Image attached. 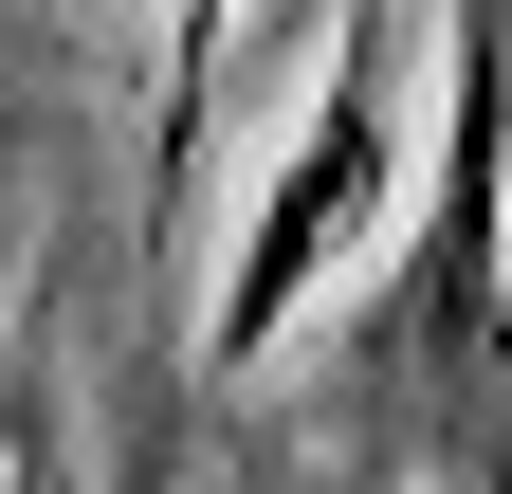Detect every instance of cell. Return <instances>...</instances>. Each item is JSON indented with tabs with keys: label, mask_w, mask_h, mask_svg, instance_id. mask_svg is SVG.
Returning a JSON list of instances; mask_svg holds the SVG:
<instances>
[{
	"label": "cell",
	"mask_w": 512,
	"mask_h": 494,
	"mask_svg": "<svg viewBox=\"0 0 512 494\" xmlns=\"http://www.w3.org/2000/svg\"><path fill=\"white\" fill-rule=\"evenodd\" d=\"M366 220H384V37L330 55L311 129L275 147V183H256V220H238V275H220V312H202V366H220V385L311 312V293H330V257H348Z\"/></svg>",
	"instance_id": "2"
},
{
	"label": "cell",
	"mask_w": 512,
	"mask_h": 494,
	"mask_svg": "<svg viewBox=\"0 0 512 494\" xmlns=\"http://www.w3.org/2000/svg\"><path fill=\"white\" fill-rule=\"evenodd\" d=\"M512 0H458L439 37V202H421V257L403 293L366 312V403L403 440H476V476L512 494Z\"/></svg>",
	"instance_id": "1"
}]
</instances>
